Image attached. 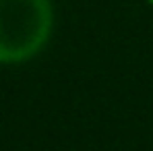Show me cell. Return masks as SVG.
Instances as JSON below:
<instances>
[{"instance_id":"6da1fadb","label":"cell","mask_w":153,"mask_h":151,"mask_svg":"<svg viewBox=\"0 0 153 151\" xmlns=\"http://www.w3.org/2000/svg\"><path fill=\"white\" fill-rule=\"evenodd\" d=\"M54 23L50 0H0V62H23L48 44Z\"/></svg>"},{"instance_id":"7a4b0ae2","label":"cell","mask_w":153,"mask_h":151,"mask_svg":"<svg viewBox=\"0 0 153 151\" xmlns=\"http://www.w3.org/2000/svg\"><path fill=\"white\" fill-rule=\"evenodd\" d=\"M147 2H149V4H151V6H153V0H147Z\"/></svg>"}]
</instances>
